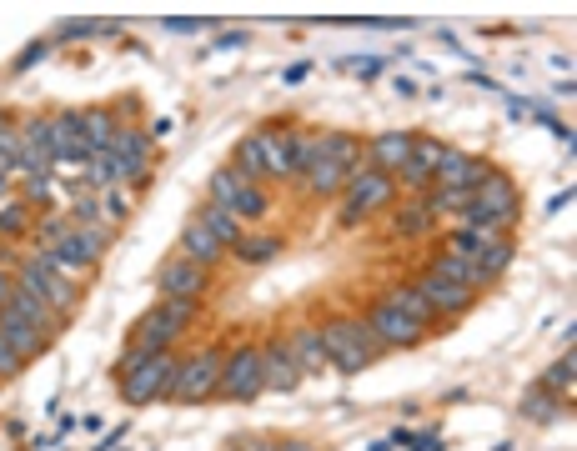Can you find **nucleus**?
Listing matches in <instances>:
<instances>
[{"label":"nucleus","instance_id":"obj_1","mask_svg":"<svg viewBox=\"0 0 577 451\" xmlns=\"http://www.w3.org/2000/svg\"><path fill=\"white\" fill-rule=\"evenodd\" d=\"M322 331V351H327V366L342 371V376H362L367 366H377L387 356V346L377 341V331L362 321V316H332L317 326Z\"/></svg>","mask_w":577,"mask_h":451},{"label":"nucleus","instance_id":"obj_2","mask_svg":"<svg viewBox=\"0 0 577 451\" xmlns=\"http://www.w3.org/2000/svg\"><path fill=\"white\" fill-rule=\"evenodd\" d=\"M392 206H397V181L382 176V171H372V166L362 161V166L347 171V191H342L337 226H342V231H357V226H367L377 211H392Z\"/></svg>","mask_w":577,"mask_h":451},{"label":"nucleus","instance_id":"obj_3","mask_svg":"<svg viewBox=\"0 0 577 451\" xmlns=\"http://www.w3.org/2000/svg\"><path fill=\"white\" fill-rule=\"evenodd\" d=\"M176 366H181V356H176V351H156V356H146L136 371L116 376V381H121V401H126V406L171 401V386H176Z\"/></svg>","mask_w":577,"mask_h":451},{"label":"nucleus","instance_id":"obj_4","mask_svg":"<svg viewBox=\"0 0 577 451\" xmlns=\"http://www.w3.org/2000/svg\"><path fill=\"white\" fill-rule=\"evenodd\" d=\"M221 361H226L221 346H201V351H191V356L176 366L171 401H181V406H201V401H211L216 386H221Z\"/></svg>","mask_w":577,"mask_h":451},{"label":"nucleus","instance_id":"obj_5","mask_svg":"<svg viewBox=\"0 0 577 451\" xmlns=\"http://www.w3.org/2000/svg\"><path fill=\"white\" fill-rule=\"evenodd\" d=\"M266 386H261V346L256 341H241L236 351H226V361H221V386H216V396L221 401H256Z\"/></svg>","mask_w":577,"mask_h":451},{"label":"nucleus","instance_id":"obj_6","mask_svg":"<svg viewBox=\"0 0 577 451\" xmlns=\"http://www.w3.org/2000/svg\"><path fill=\"white\" fill-rule=\"evenodd\" d=\"M106 246H111V226L101 221V226H76L61 246H51L56 251V261L81 281V276H91L96 266H101V256H106Z\"/></svg>","mask_w":577,"mask_h":451},{"label":"nucleus","instance_id":"obj_7","mask_svg":"<svg viewBox=\"0 0 577 451\" xmlns=\"http://www.w3.org/2000/svg\"><path fill=\"white\" fill-rule=\"evenodd\" d=\"M261 156H266V181H297V126L266 121L256 126Z\"/></svg>","mask_w":577,"mask_h":451},{"label":"nucleus","instance_id":"obj_8","mask_svg":"<svg viewBox=\"0 0 577 451\" xmlns=\"http://www.w3.org/2000/svg\"><path fill=\"white\" fill-rule=\"evenodd\" d=\"M156 291H161V301L166 296H181V301H206V291H211V271L206 266H191L186 256H166L161 261V271H156Z\"/></svg>","mask_w":577,"mask_h":451},{"label":"nucleus","instance_id":"obj_9","mask_svg":"<svg viewBox=\"0 0 577 451\" xmlns=\"http://www.w3.org/2000/svg\"><path fill=\"white\" fill-rule=\"evenodd\" d=\"M362 321L377 331V341H382L387 351H412V346H422V341H427V331H422L417 321H407L392 301H372Z\"/></svg>","mask_w":577,"mask_h":451},{"label":"nucleus","instance_id":"obj_10","mask_svg":"<svg viewBox=\"0 0 577 451\" xmlns=\"http://www.w3.org/2000/svg\"><path fill=\"white\" fill-rule=\"evenodd\" d=\"M497 166L492 161H482V156H467V151H457V146H447L442 151V161H437V171H432V186H452V191H477L487 176H492Z\"/></svg>","mask_w":577,"mask_h":451},{"label":"nucleus","instance_id":"obj_11","mask_svg":"<svg viewBox=\"0 0 577 451\" xmlns=\"http://www.w3.org/2000/svg\"><path fill=\"white\" fill-rule=\"evenodd\" d=\"M261 346V386L266 391H276V396H292L307 376H302V366L292 361V351L281 346V336H271V341H256Z\"/></svg>","mask_w":577,"mask_h":451},{"label":"nucleus","instance_id":"obj_12","mask_svg":"<svg viewBox=\"0 0 577 451\" xmlns=\"http://www.w3.org/2000/svg\"><path fill=\"white\" fill-rule=\"evenodd\" d=\"M412 286L422 291V301H427V306H432L442 321H457V316H467V311L477 306V291H467V286H452V281H442V276H432V271H422Z\"/></svg>","mask_w":577,"mask_h":451},{"label":"nucleus","instance_id":"obj_13","mask_svg":"<svg viewBox=\"0 0 577 451\" xmlns=\"http://www.w3.org/2000/svg\"><path fill=\"white\" fill-rule=\"evenodd\" d=\"M412 136L417 131H377L362 151H367V166L372 171H382V176H397L402 166H407V156H412Z\"/></svg>","mask_w":577,"mask_h":451},{"label":"nucleus","instance_id":"obj_14","mask_svg":"<svg viewBox=\"0 0 577 451\" xmlns=\"http://www.w3.org/2000/svg\"><path fill=\"white\" fill-rule=\"evenodd\" d=\"M176 256H186L191 266H206V271H216L221 266V256H226V246L196 221V216H186L181 221V236H176Z\"/></svg>","mask_w":577,"mask_h":451},{"label":"nucleus","instance_id":"obj_15","mask_svg":"<svg viewBox=\"0 0 577 451\" xmlns=\"http://www.w3.org/2000/svg\"><path fill=\"white\" fill-rule=\"evenodd\" d=\"M186 331H176L171 326V316L161 311V306H151L136 326H131V341L126 346H136V351H146V356H156V351H176V341H181Z\"/></svg>","mask_w":577,"mask_h":451},{"label":"nucleus","instance_id":"obj_16","mask_svg":"<svg viewBox=\"0 0 577 451\" xmlns=\"http://www.w3.org/2000/svg\"><path fill=\"white\" fill-rule=\"evenodd\" d=\"M281 346L292 351V361L302 366V376H322V371H332V366H327V351H322V331H317V321L292 326V331L281 336Z\"/></svg>","mask_w":577,"mask_h":451},{"label":"nucleus","instance_id":"obj_17","mask_svg":"<svg viewBox=\"0 0 577 451\" xmlns=\"http://www.w3.org/2000/svg\"><path fill=\"white\" fill-rule=\"evenodd\" d=\"M472 201H482L487 211H497L507 226H517V221H522V196H517V181H512L507 171H492V176L472 191Z\"/></svg>","mask_w":577,"mask_h":451},{"label":"nucleus","instance_id":"obj_18","mask_svg":"<svg viewBox=\"0 0 577 451\" xmlns=\"http://www.w3.org/2000/svg\"><path fill=\"white\" fill-rule=\"evenodd\" d=\"M0 341H6V346H11V351H16L21 361H36V356H41V351L51 346V336H46V331H36L31 321H21V316H16L11 306L0 311Z\"/></svg>","mask_w":577,"mask_h":451},{"label":"nucleus","instance_id":"obj_19","mask_svg":"<svg viewBox=\"0 0 577 451\" xmlns=\"http://www.w3.org/2000/svg\"><path fill=\"white\" fill-rule=\"evenodd\" d=\"M427 271L432 276H442V281H452V286H467V291H487L492 286V276L477 266V261H467V256H452V251H437L432 261H427Z\"/></svg>","mask_w":577,"mask_h":451},{"label":"nucleus","instance_id":"obj_20","mask_svg":"<svg viewBox=\"0 0 577 451\" xmlns=\"http://www.w3.org/2000/svg\"><path fill=\"white\" fill-rule=\"evenodd\" d=\"M11 311H16L21 321H31L36 331H46L51 341H56V336L71 326L66 316H56V306H51L46 296H36V291H21V286H16V296H11Z\"/></svg>","mask_w":577,"mask_h":451},{"label":"nucleus","instance_id":"obj_21","mask_svg":"<svg viewBox=\"0 0 577 451\" xmlns=\"http://www.w3.org/2000/svg\"><path fill=\"white\" fill-rule=\"evenodd\" d=\"M312 151L317 161H332V166H362L367 151L352 131H312Z\"/></svg>","mask_w":577,"mask_h":451},{"label":"nucleus","instance_id":"obj_22","mask_svg":"<svg viewBox=\"0 0 577 451\" xmlns=\"http://www.w3.org/2000/svg\"><path fill=\"white\" fill-rule=\"evenodd\" d=\"M382 301H392V306H397V311H402V316H407V321H417V326H422V331H427V336H432V331H437V326H447V321H442V316H437V311H432V306H427V301H422V291H417V286H412V281H392V286H387V296H382Z\"/></svg>","mask_w":577,"mask_h":451},{"label":"nucleus","instance_id":"obj_23","mask_svg":"<svg viewBox=\"0 0 577 451\" xmlns=\"http://www.w3.org/2000/svg\"><path fill=\"white\" fill-rule=\"evenodd\" d=\"M196 221H201V226H206V231H211V236L226 246V256H231V251L246 241V226H241V221H236L226 206H216V201H206V206L196 211Z\"/></svg>","mask_w":577,"mask_h":451},{"label":"nucleus","instance_id":"obj_24","mask_svg":"<svg viewBox=\"0 0 577 451\" xmlns=\"http://www.w3.org/2000/svg\"><path fill=\"white\" fill-rule=\"evenodd\" d=\"M347 171H352V166H332V161H317V166L302 176V191H307L312 201H332V196H342V191H347Z\"/></svg>","mask_w":577,"mask_h":451},{"label":"nucleus","instance_id":"obj_25","mask_svg":"<svg viewBox=\"0 0 577 451\" xmlns=\"http://www.w3.org/2000/svg\"><path fill=\"white\" fill-rule=\"evenodd\" d=\"M517 416H522V421H532V426H552V421H562V416H567V401L547 396L542 386H527V391H522V401H517Z\"/></svg>","mask_w":577,"mask_h":451},{"label":"nucleus","instance_id":"obj_26","mask_svg":"<svg viewBox=\"0 0 577 451\" xmlns=\"http://www.w3.org/2000/svg\"><path fill=\"white\" fill-rule=\"evenodd\" d=\"M106 156H116V161H126V166H151V136H146L141 126H126V121H121V131H116V141H111Z\"/></svg>","mask_w":577,"mask_h":451},{"label":"nucleus","instance_id":"obj_27","mask_svg":"<svg viewBox=\"0 0 577 451\" xmlns=\"http://www.w3.org/2000/svg\"><path fill=\"white\" fill-rule=\"evenodd\" d=\"M81 121H86L91 156H96V151H111V141H116V131H121V116H116L111 106H91V111H81Z\"/></svg>","mask_w":577,"mask_h":451},{"label":"nucleus","instance_id":"obj_28","mask_svg":"<svg viewBox=\"0 0 577 451\" xmlns=\"http://www.w3.org/2000/svg\"><path fill=\"white\" fill-rule=\"evenodd\" d=\"M231 171H236V176H241L246 186H261V181H266V156H261V141H256V131L236 141V156H231Z\"/></svg>","mask_w":577,"mask_h":451},{"label":"nucleus","instance_id":"obj_29","mask_svg":"<svg viewBox=\"0 0 577 451\" xmlns=\"http://www.w3.org/2000/svg\"><path fill=\"white\" fill-rule=\"evenodd\" d=\"M417 201H422V211H427L432 221H442V216H462V211H467V201H472V191H452V186H432V191H422Z\"/></svg>","mask_w":577,"mask_h":451},{"label":"nucleus","instance_id":"obj_30","mask_svg":"<svg viewBox=\"0 0 577 451\" xmlns=\"http://www.w3.org/2000/svg\"><path fill=\"white\" fill-rule=\"evenodd\" d=\"M572 381H577V356H572V351H562V361H552V366L537 376V386H542L547 396H557V401H572Z\"/></svg>","mask_w":577,"mask_h":451},{"label":"nucleus","instance_id":"obj_31","mask_svg":"<svg viewBox=\"0 0 577 451\" xmlns=\"http://www.w3.org/2000/svg\"><path fill=\"white\" fill-rule=\"evenodd\" d=\"M31 226H36V211H31L21 196H6V201H0V241L31 236Z\"/></svg>","mask_w":577,"mask_h":451},{"label":"nucleus","instance_id":"obj_32","mask_svg":"<svg viewBox=\"0 0 577 451\" xmlns=\"http://www.w3.org/2000/svg\"><path fill=\"white\" fill-rule=\"evenodd\" d=\"M427 231H432V216L422 211V201H402V206H392V236L417 241V236H427Z\"/></svg>","mask_w":577,"mask_h":451},{"label":"nucleus","instance_id":"obj_33","mask_svg":"<svg viewBox=\"0 0 577 451\" xmlns=\"http://www.w3.org/2000/svg\"><path fill=\"white\" fill-rule=\"evenodd\" d=\"M286 251V236H246L231 256L241 261V266H266V261H276Z\"/></svg>","mask_w":577,"mask_h":451},{"label":"nucleus","instance_id":"obj_34","mask_svg":"<svg viewBox=\"0 0 577 451\" xmlns=\"http://www.w3.org/2000/svg\"><path fill=\"white\" fill-rule=\"evenodd\" d=\"M226 211H231L241 226H246V221H266V211H271V196H266L261 186H241V191L231 196V206H226Z\"/></svg>","mask_w":577,"mask_h":451},{"label":"nucleus","instance_id":"obj_35","mask_svg":"<svg viewBox=\"0 0 577 451\" xmlns=\"http://www.w3.org/2000/svg\"><path fill=\"white\" fill-rule=\"evenodd\" d=\"M472 261H477V266H482V271L497 281V276H502V271L517 261V246H512V236H497V241H487V246H482Z\"/></svg>","mask_w":577,"mask_h":451},{"label":"nucleus","instance_id":"obj_36","mask_svg":"<svg viewBox=\"0 0 577 451\" xmlns=\"http://www.w3.org/2000/svg\"><path fill=\"white\" fill-rule=\"evenodd\" d=\"M16 196H21L31 211L46 216V211H56V206H51V201H56V176H21V191H16Z\"/></svg>","mask_w":577,"mask_h":451},{"label":"nucleus","instance_id":"obj_37","mask_svg":"<svg viewBox=\"0 0 577 451\" xmlns=\"http://www.w3.org/2000/svg\"><path fill=\"white\" fill-rule=\"evenodd\" d=\"M31 231H36V246H46V251H51V246H61L76 226H71V216H66V206H61V211L36 216V226H31Z\"/></svg>","mask_w":577,"mask_h":451},{"label":"nucleus","instance_id":"obj_38","mask_svg":"<svg viewBox=\"0 0 577 451\" xmlns=\"http://www.w3.org/2000/svg\"><path fill=\"white\" fill-rule=\"evenodd\" d=\"M21 156H26V141H21V121L0 116V161H6V166H21Z\"/></svg>","mask_w":577,"mask_h":451},{"label":"nucleus","instance_id":"obj_39","mask_svg":"<svg viewBox=\"0 0 577 451\" xmlns=\"http://www.w3.org/2000/svg\"><path fill=\"white\" fill-rule=\"evenodd\" d=\"M442 141L437 136H412V156H407V166H417V171H437V161H442Z\"/></svg>","mask_w":577,"mask_h":451},{"label":"nucleus","instance_id":"obj_40","mask_svg":"<svg viewBox=\"0 0 577 451\" xmlns=\"http://www.w3.org/2000/svg\"><path fill=\"white\" fill-rule=\"evenodd\" d=\"M166 316H171V326L176 331H191L196 326V316H201V301H181V296H166V301H156Z\"/></svg>","mask_w":577,"mask_h":451},{"label":"nucleus","instance_id":"obj_41","mask_svg":"<svg viewBox=\"0 0 577 451\" xmlns=\"http://www.w3.org/2000/svg\"><path fill=\"white\" fill-rule=\"evenodd\" d=\"M131 206H136V196H131V191H121V186H111V191L101 196V216H106V221H116V226L131 216Z\"/></svg>","mask_w":577,"mask_h":451},{"label":"nucleus","instance_id":"obj_42","mask_svg":"<svg viewBox=\"0 0 577 451\" xmlns=\"http://www.w3.org/2000/svg\"><path fill=\"white\" fill-rule=\"evenodd\" d=\"M241 186H246V181H241L236 171H211V201H216V206H231V196H236Z\"/></svg>","mask_w":577,"mask_h":451},{"label":"nucleus","instance_id":"obj_43","mask_svg":"<svg viewBox=\"0 0 577 451\" xmlns=\"http://www.w3.org/2000/svg\"><path fill=\"white\" fill-rule=\"evenodd\" d=\"M66 216H71V226H101V201L96 196H76L66 206Z\"/></svg>","mask_w":577,"mask_h":451},{"label":"nucleus","instance_id":"obj_44","mask_svg":"<svg viewBox=\"0 0 577 451\" xmlns=\"http://www.w3.org/2000/svg\"><path fill=\"white\" fill-rule=\"evenodd\" d=\"M101 36V21H61L56 26V41H91Z\"/></svg>","mask_w":577,"mask_h":451},{"label":"nucleus","instance_id":"obj_45","mask_svg":"<svg viewBox=\"0 0 577 451\" xmlns=\"http://www.w3.org/2000/svg\"><path fill=\"white\" fill-rule=\"evenodd\" d=\"M161 31L166 36H201V31H211V21H201V16H171V21H161Z\"/></svg>","mask_w":577,"mask_h":451},{"label":"nucleus","instance_id":"obj_46","mask_svg":"<svg viewBox=\"0 0 577 451\" xmlns=\"http://www.w3.org/2000/svg\"><path fill=\"white\" fill-rule=\"evenodd\" d=\"M46 56H51V41H31V46L11 61V71H16V76H26V71H31V66H41Z\"/></svg>","mask_w":577,"mask_h":451},{"label":"nucleus","instance_id":"obj_47","mask_svg":"<svg viewBox=\"0 0 577 451\" xmlns=\"http://www.w3.org/2000/svg\"><path fill=\"white\" fill-rule=\"evenodd\" d=\"M342 71H357L362 81H382L387 61H377V56H347V61H342Z\"/></svg>","mask_w":577,"mask_h":451},{"label":"nucleus","instance_id":"obj_48","mask_svg":"<svg viewBox=\"0 0 577 451\" xmlns=\"http://www.w3.org/2000/svg\"><path fill=\"white\" fill-rule=\"evenodd\" d=\"M21 371H26V361H21V356L6 346V341H0V386H6V381H16Z\"/></svg>","mask_w":577,"mask_h":451},{"label":"nucleus","instance_id":"obj_49","mask_svg":"<svg viewBox=\"0 0 577 451\" xmlns=\"http://www.w3.org/2000/svg\"><path fill=\"white\" fill-rule=\"evenodd\" d=\"M246 46V31H221L211 46H206V56H221V51H241Z\"/></svg>","mask_w":577,"mask_h":451},{"label":"nucleus","instance_id":"obj_50","mask_svg":"<svg viewBox=\"0 0 577 451\" xmlns=\"http://www.w3.org/2000/svg\"><path fill=\"white\" fill-rule=\"evenodd\" d=\"M126 431H131V421H121V426H111V431H106V436L96 441V451H116V446L126 441Z\"/></svg>","mask_w":577,"mask_h":451},{"label":"nucleus","instance_id":"obj_51","mask_svg":"<svg viewBox=\"0 0 577 451\" xmlns=\"http://www.w3.org/2000/svg\"><path fill=\"white\" fill-rule=\"evenodd\" d=\"M307 76H312V61H297V66H286V71H281V86H302Z\"/></svg>","mask_w":577,"mask_h":451},{"label":"nucleus","instance_id":"obj_52","mask_svg":"<svg viewBox=\"0 0 577 451\" xmlns=\"http://www.w3.org/2000/svg\"><path fill=\"white\" fill-rule=\"evenodd\" d=\"M171 131H176V121H171V116H156V121L146 126V136H151V146H156V141H166Z\"/></svg>","mask_w":577,"mask_h":451},{"label":"nucleus","instance_id":"obj_53","mask_svg":"<svg viewBox=\"0 0 577 451\" xmlns=\"http://www.w3.org/2000/svg\"><path fill=\"white\" fill-rule=\"evenodd\" d=\"M392 91H397V96H402V101H417V96H422V91H417V81H412V76H392Z\"/></svg>","mask_w":577,"mask_h":451},{"label":"nucleus","instance_id":"obj_54","mask_svg":"<svg viewBox=\"0 0 577 451\" xmlns=\"http://www.w3.org/2000/svg\"><path fill=\"white\" fill-rule=\"evenodd\" d=\"M11 296H16V276H11L6 266H0V311L11 306Z\"/></svg>","mask_w":577,"mask_h":451},{"label":"nucleus","instance_id":"obj_55","mask_svg":"<svg viewBox=\"0 0 577 451\" xmlns=\"http://www.w3.org/2000/svg\"><path fill=\"white\" fill-rule=\"evenodd\" d=\"M6 196H16V166L0 161V201H6Z\"/></svg>","mask_w":577,"mask_h":451},{"label":"nucleus","instance_id":"obj_56","mask_svg":"<svg viewBox=\"0 0 577 451\" xmlns=\"http://www.w3.org/2000/svg\"><path fill=\"white\" fill-rule=\"evenodd\" d=\"M562 206H572V186H562V196H552V201H547V216H557Z\"/></svg>","mask_w":577,"mask_h":451},{"label":"nucleus","instance_id":"obj_57","mask_svg":"<svg viewBox=\"0 0 577 451\" xmlns=\"http://www.w3.org/2000/svg\"><path fill=\"white\" fill-rule=\"evenodd\" d=\"M281 451H322V446H312V441H302V436H286Z\"/></svg>","mask_w":577,"mask_h":451},{"label":"nucleus","instance_id":"obj_58","mask_svg":"<svg viewBox=\"0 0 577 451\" xmlns=\"http://www.w3.org/2000/svg\"><path fill=\"white\" fill-rule=\"evenodd\" d=\"M372 451H397V446H392V441L382 436V441H372Z\"/></svg>","mask_w":577,"mask_h":451},{"label":"nucleus","instance_id":"obj_59","mask_svg":"<svg viewBox=\"0 0 577 451\" xmlns=\"http://www.w3.org/2000/svg\"><path fill=\"white\" fill-rule=\"evenodd\" d=\"M231 451H241V441H236V446H231Z\"/></svg>","mask_w":577,"mask_h":451}]
</instances>
